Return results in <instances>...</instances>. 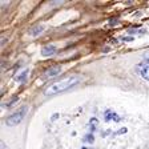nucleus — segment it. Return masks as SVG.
Here are the masks:
<instances>
[{
  "label": "nucleus",
  "instance_id": "nucleus-1",
  "mask_svg": "<svg viewBox=\"0 0 149 149\" xmlns=\"http://www.w3.org/2000/svg\"><path fill=\"white\" fill-rule=\"evenodd\" d=\"M79 81H80V79H79V76H76V74L63 77V79H60V80H56V81H53L52 84H49V85L44 89V95H45V96H53V95H57V93H61V92H64V91L72 88L73 85H76Z\"/></svg>",
  "mask_w": 149,
  "mask_h": 149
},
{
  "label": "nucleus",
  "instance_id": "nucleus-2",
  "mask_svg": "<svg viewBox=\"0 0 149 149\" xmlns=\"http://www.w3.org/2000/svg\"><path fill=\"white\" fill-rule=\"evenodd\" d=\"M25 113H27V108H22L19 112H15L13 115L8 116L6 120V124L8 125V127H15V125L20 124L22 123V120L24 118Z\"/></svg>",
  "mask_w": 149,
  "mask_h": 149
},
{
  "label": "nucleus",
  "instance_id": "nucleus-3",
  "mask_svg": "<svg viewBox=\"0 0 149 149\" xmlns=\"http://www.w3.org/2000/svg\"><path fill=\"white\" fill-rule=\"evenodd\" d=\"M137 67H139V73L141 74V77L149 81V57L143 60Z\"/></svg>",
  "mask_w": 149,
  "mask_h": 149
},
{
  "label": "nucleus",
  "instance_id": "nucleus-4",
  "mask_svg": "<svg viewBox=\"0 0 149 149\" xmlns=\"http://www.w3.org/2000/svg\"><path fill=\"white\" fill-rule=\"evenodd\" d=\"M55 52H56V47L55 45H51V44H49V45H45L43 49H41V55L45 56V57H47V56H52Z\"/></svg>",
  "mask_w": 149,
  "mask_h": 149
},
{
  "label": "nucleus",
  "instance_id": "nucleus-5",
  "mask_svg": "<svg viewBox=\"0 0 149 149\" xmlns=\"http://www.w3.org/2000/svg\"><path fill=\"white\" fill-rule=\"evenodd\" d=\"M60 73V67L59 65H55V67H52L51 69H48V71L45 72V74L48 76V77H52V76H56V74Z\"/></svg>",
  "mask_w": 149,
  "mask_h": 149
},
{
  "label": "nucleus",
  "instance_id": "nucleus-6",
  "mask_svg": "<svg viewBox=\"0 0 149 149\" xmlns=\"http://www.w3.org/2000/svg\"><path fill=\"white\" fill-rule=\"evenodd\" d=\"M43 29H44L43 25H36V27H33V28L31 29V31H29V33H31L32 36H37V35L40 33V32L43 31Z\"/></svg>",
  "mask_w": 149,
  "mask_h": 149
}]
</instances>
